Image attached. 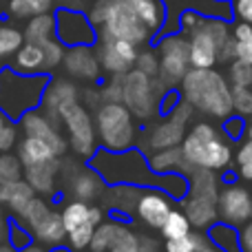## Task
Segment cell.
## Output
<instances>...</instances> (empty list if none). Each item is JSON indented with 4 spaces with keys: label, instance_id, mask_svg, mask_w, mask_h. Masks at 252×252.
<instances>
[{
    "label": "cell",
    "instance_id": "cell-33",
    "mask_svg": "<svg viewBox=\"0 0 252 252\" xmlns=\"http://www.w3.org/2000/svg\"><path fill=\"white\" fill-rule=\"evenodd\" d=\"M22 42H25L22 29L9 25V22H0V69H2L4 60L13 58V53L20 49Z\"/></svg>",
    "mask_w": 252,
    "mask_h": 252
},
{
    "label": "cell",
    "instance_id": "cell-15",
    "mask_svg": "<svg viewBox=\"0 0 252 252\" xmlns=\"http://www.w3.org/2000/svg\"><path fill=\"white\" fill-rule=\"evenodd\" d=\"M56 38L64 47H78V44H95L97 29L89 20L84 9L73 7H56Z\"/></svg>",
    "mask_w": 252,
    "mask_h": 252
},
{
    "label": "cell",
    "instance_id": "cell-29",
    "mask_svg": "<svg viewBox=\"0 0 252 252\" xmlns=\"http://www.w3.org/2000/svg\"><path fill=\"white\" fill-rule=\"evenodd\" d=\"M22 35H25V42L33 44H42L44 40L53 38L56 35V16H53V11H44L33 18H27Z\"/></svg>",
    "mask_w": 252,
    "mask_h": 252
},
{
    "label": "cell",
    "instance_id": "cell-37",
    "mask_svg": "<svg viewBox=\"0 0 252 252\" xmlns=\"http://www.w3.org/2000/svg\"><path fill=\"white\" fill-rule=\"evenodd\" d=\"M226 78L230 82V87H252V62L232 58L228 62Z\"/></svg>",
    "mask_w": 252,
    "mask_h": 252
},
{
    "label": "cell",
    "instance_id": "cell-40",
    "mask_svg": "<svg viewBox=\"0 0 252 252\" xmlns=\"http://www.w3.org/2000/svg\"><path fill=\"white\" fill-rule=\"evenodd\" d=\"M22 166L20 157L18 155H11V153H0V184L4 182H13V179H20L22 177Z\"/></svg>",
    "mask_w": 252,
    "mask_h": 252
},
{
    "label": "cell",
    "instance_id": "cell-23",
    "mask_svg": "<svg viewBox=\"0 0 252 252\" xmlns=\"http://www.w3.org/2000/svg\"><path fill=\"white\" fill-rule=\"evenodd\" d=\"M31 235H33L35 241H40L42 246H49V248H53V250L64 246L66 230H64V223H62V215L51 208L42 221H38L31 228Z\"/></svg>",
    "mask_w": 252,
    "mask_h": 252
},
{
    "label": "cell",
    "instance_id": "cell-43",
    "mask_svg": "<svg viewBox=\"0 0 252 252\" xmlns=\"http://www.w3.org/2000/svg\"><path fill=\"white\" fill-rule=\"evenodd\" d=\"M7 239L13 248L20 252L25 246H29L31 241H33V235H31L29 228L22 226L20 221H13V223H9V228H7Z\"/></svg>",
    "mask_w": 252,
    "mask_h": 252
},
{
    "label": "cell",
    "instance_id": "cell-2",
    "mask_svg": "<svg viewBox=\"0 0 252 252\" xmlns=\"http://www.w3.org/2000/svg\"><path fill=\"white\" fill-rule=\"evenodd\" d=\"M179 97L190 106L195 113L206 120L223 122L232 115V87L226 73L213 69H195L190 66L177 87Z\"/></svg>",
    "mask_w": 252,
    "mask_h": 252
},
{
    "label": "cell",
    "instance_id": "cell-28",
    "mask_svg": "<svg viewBox=\"0 0 252 252\" xmlns=\"http://www.w3.org/2000/svg\"><path fill=\"white\" fill-rule=\"evenodd\" d=\"M18 157H20L22 166H31V164H42V161L56 159V153L49 146L47 142L38 137H31V135H25L18 144Z\"/></svg>",
    "mask_w": 252,
    "mask_h": 252
},
{
    "label": "cell",
    "instance_id": "cell-31",
    "mask_svg": "<svg viewBox=\"0 0 252 252\" xmlns=\"http://www.w3.org/2000/svg\"><path fill=\"white\" fill-rule=\"evenodd\" d=\"M44 11H53V0H9L7 2V16L13 20H27Z\"/></svg>",
    "mask_w": 252,
    "mask_h": 252
},
{
    "label": "cell",
    "instance_id": "cell-22",
    "mask_svg": "<svg viewBox=\"0 0 252 252\" xmlns=\"http://www.w3.org/2000/svg\"><path fill=\"white\" fill-rule=\"evenodd\" d=\"M62 157H56V159L42 161V164H31L25 166L22 170V177L29 182V186L35 190V195H56L58 192V177H60V164Z\"/></svg>",
    "mask_w": 252,
    "mask_h": 252
},
{
    "label": "cell",
    "instance_id": "cell-7",
    "mask_svg": "<svg viewBox=\"0 0 252 252\" xmlns=\"http://www.w3.org/2000/svg\"><path fill=\"white\" fill-rule=\"evenodd\" d=\"M49 84V73L27 75L11 66L0 69V111L9 120H20L27 111L38 109L42 93Z\"/></svg>",
    "mask_w": 252,
    "mask_h": 252
},
{
    "label": "cell",
    "instance_id": "cell-42",
    "mask_svg": "<svg viewBox=\"0 0 252 252\" xmlns=\"http://www.w3.org/2000/svg\"><path fill=\"white\" fill-rule=\"evenodd\" d=\"M16 144H18V126L13 120H9L0 111V153L11 151Z\"/></svg>",
    "mask_w": 252,
    "mask_h": 252
},
{
    "label": "cell",
    "instance_id": "cell-3",
    "mask_svg": "<svg viewBox=\"0 0 252 252\" xmlns=\"http://www.w3.org/2000/svg\"><path fill=\"white\" fill-rule=\"evenodd\" d=\"M184 159L192 168H208L223 175L232 170L235 148L221 128L208 120H199L188 126L182 142Z\"/></svg>",
    "mask_w": 252,
    "mask_h": 252
},
{
    "label": "cell",
    "instance_id": "cell-21",
    "mask_svg": "<svg viewBox=\"0 0 252 252\" xmlns=\"http://www.w3.org/2000/svg\"><path fill=\"white\" fill-rule=\"evenodd\" d=\"M80 87L75 84V80L71 78H53L49 80L47 89L42 93L40 100V111L47 115L49 120H53L56 124H60V109L71 102L80 100Z\"/></svg>",
    "mask_w": 252,
    "mask_h": 252
},
{
    "label": "cell",
    "instance_id": "cell-11",
    "mask_svg": "<svg viewBox=\"0 0 252 252\" xmlns=\"http://www.w3.org/2000/svg\"><path fill=\"white\" fill-rule=\"evenodd\" d=\"M62 223L66 230V248L71 252H87L91 244L93 230L100 221H104V208L97 204H87L80 199H71L60 210Z\"/></svg>",
    "mask_w": 252,
    "mask_h": 252
},
{
    "label": "cell",
    "instance_id": "cell-54",
    "mask_svg": "<svg viewBox=\"0 0 252 252\" xmlns=\"http://www.w3.org/2000/svg\"><path fill=\"white\" fill-rule=\"evenodd\" d=\"M0 252H18V250L7 241V244H0Z\"/></svg>",
    "mask_w": 252,
    "mask_h": 252
},
{
    "label": "cell",
    "instance_id": "cell-46",
    "mask_svg": "<svg viewBox=\"0 0 252 252\" xmlns=\"http://www.w3.org/2000/svg\"><path fill=\"white\" fill-rule=\"evenodd\" d=\"M221 130L226 133V137L230 139V142H239L241 137H244V130H246V120L239 118V115L232 113L230 118L223 120L221 124Z\"/></svg>",
    "mask_w": 252,
    "mask_h": 252
},
{
    "label": "cell",
    "instance_id": "cell-35",
    "mask_svg": "<svg viewBox=\"0 0 252 252\" xmlns=\"http://www.w3.org/2000/svg\"><path fill=\"white\" fill-rule=\"evenodd\" d=\"M208 237L213 244H217L219 248L226 250V252H244L239 246V230L232 226H226V223L217 221L208 230Z\"/></svg>",
    "mask_w": 252,
    "mask_h": 252
},
{
    "label": "cell",
    "instance_id": "cell-16",
    "mask_svg": "<svg viewBox=\"0 0 252 252\" xmlns=\"http://www.w3.org/2000/svg\"><path fill=\"white\" fill-rule=\"evenodd\" d=\"M95 51L100 58L102 73L106 75H124L130 69H135V60H137L139 47L128 40H118V38H106L97 40Z\"/></svg>",
    "mask_w": 252,
    "mask_h": 252
},
{
    "label": "cell",
    "instance_id": "cell-48",
    "mask_svg": "<svg viewBox=\"0 0 252 252\" xmlns=\"http://www.w3.org/2000/svg\"><path fill=\"white\" fill-rule=\"evenodd\" d=\"M201 18H204V13H199L197 9H186V11L179 16V29H182V33L192 31L197 25H199Z\"/></svg>",
    "mask_w": 252,
    "mask_h": 252
},
{
    "label": "cell",
    "instance_id": "cell-25",
    "mask_svg": "<svg viewBox=\"0 0 252 252\" xmlns=\"http://www.w3.org/2000/svg\"><path fill=\"white\" fill-rule=\"evenodd\" d=\"M148 166L159 175H168V173H177L184 175L188 168L186 159H184L182 146H173V148H161V151H153L148 153Z\"/></svg>",
    "mask_w": 252,
    "mask_h": 252
},
{
    "label": "cell",
    "instance_id": "cell-55",
    "mask_svg": "<svg viewBox=\"0 0 252 252\" xmlns=\"http://www.w3.org/2000/svg\"><path fill=\"white\" fill-rule=\"evenodd\" d=\"M221 2H226V0H221Z\"/></svg>",
    "mask_w": 252,
    "mask_h": 252
},
{
    "label": "cell",
    "instance_id": "cell-49",
    "mask_svg": "<svg viewBox=\"0 0 252 252\" xmlns=\"http://www.w3.org/2000/svg\"><path fill=\"white\" fill-rule=\"evenodd\" d=\"M239 230V246L244 252H252V219L244 223L241 228H237Z\"/></svg>",
    "mask_w": 252,
    "mask_h": 252
},
{
    "label": "cell",
    "instance_id": "cell-20",
    "mask_svg": "<svg viewBox=\"0 0 252 252\" xmlns=\"http://www.w3.org/2000/svg\"><path fill=\"white\" fill-rule=\"evenodd\" d=\"M66 164V161H64ZM69 175L62 173L66 177V190L73 199L80 201H87V204H93L95 199H100L106 190V182L100 177L97 170H93L91 166H80L75 161H69Z\"/></svg>",
    "mask_w": 252,
    "mask_h": 252
},
{
    "label": "cell",
    "instance_id": "cell-6",
    "mask_svg": "<svg viewBox=\"0 0 252 252\" xmlns=\"http://www.w3.org/2000/svg\"><path fill=\"white\" fill-rule=\"evenodd\" d=\"M186 35L190 49V66L195 69H213L219 62L228 64L235 58L230 25L226 18L204 16L199 25Z\"/></svg>",
    "mask_w": 252,
    "mask_h": 252
},
{
    "label": "cell",
    "instance_id": "cell-13",
    "mask_svg": "<svg viewBox=\"0 0 252 252\" xmlns=\"http://www.w3.org/2000/svg\"><path fill=\"white\" fill-rule=\"evenodd\" d=\"M157 58H159V73L157 80L166 89H177L184 75L190 71V49H188L186 33H168L157 42Z\"/></svg>",
    "mask_w": 252,
    "mask_h": 252
},
{
    "label": "cell",
    "instance_id": "cell-30",
    "mask_svg": "<svg viewBox=\"0 0 252 252\" xmlns=\"http://www.w3.org/2000/svg\"><path fill=\"white\" fill-rule=\"evenodd\" d=\"M126 226V221H120V219H104L95 226L91 237V244H89V252H109L111 244L115 241V237L122 232V228Z\"/></svg>",
    "mask_w": 252,
    "mask_h": 252
},
{
    "label": "cell",
    "instance_id": "cell-1",
    "mask_svg": "<svg viewBox=\"0 0 252 252\" xmlns=\"http://www.w3.org/2000/svg\"><path fill=\"white\" fill-rule=\"evenodd\" d=\"M89 166L100 173L109 186H118V184H128V186L137 188H159V190L168 192L175 201H179L188 192V179L186 175L168 173L159 175L148 166V157L139 148H128V151H100L93 153L89 159Z\"/></svg>",
    "mask_w": 252,
    "mask_h": 252
},
{
    "label": "cell",
    "instance_id": "cell-8",
    "mask_svg": "<svg viewBox=\"0 0 252 252\" xmlns=\"http://www.w3.org/2000/svg\"><path fill=\"white\" fill-rule=\"evenodd\" d=\"M97 144L106 151H128L137 144L139 126L122 102H102L93 115Z\"/></svg>",
    "mask_w": 252,
    "mask_h": 252
},
{
    "label": "cell",
    "instance_id": "cell-53",
    "mask_svg": "<svg viewBox=\"0 0 252 252\" xmlns=\"http://www.w3.org/2000/svg\"><path fill=\"white\" fill-rule=\"evenodd\" d=\"M20 252H49V250L44 248V246H38V244H33V241H31V244L25 246V248H22Z\"/></svg>",
    "mask_w": 252,
    "mask_h": 252
},
{
    "label": "cell",
    "instance_id": "cell-38",
    "mask_svg": "<svg viewBox=\"0 0 252 252\" xmlns=\"http://www.w3.org/2000/svg\"><path fill=\"white\" fill-rule=\"evenodd\" d=\"M139 250H142V237L128 223L122 228V232L115 237V241L109 248V252H139Z\"/></svg>",
    "mask_w": 252,
    "mask_h": 252
},
{
    "label": "cell",
    "instance_id": "cell-50",
    "mask_svg": "<svg viewBox=\"0 0 252 252\" xmlns=\"http://www.w3.org/2000/svg\"><path fill=\"white\" fill-rule=\"evenodd\" d=\"M89 2L91 0H53V4H58V7H73V9H84V11H87Z\"/></svg>",
    "mask_w": 252,
    "mask_h": 252
},
{
    "label": "cell",
    "instance_id": "cell-52",
    "mask_svg": "<svg viewBox=\"0 0 252 252\" xmlns=\"http://www.w3.org/2000/svg\"><path fill=\"white\" fill-rule=\"evenodd\" d=\"M197 252H226V250H221L217 244H213V241H208V244H206V246H201V248L197 250Z\"/></svg>",
    "mask_w": 252,
    "mask_h": 252
},
{
    "label": "cell",
    "instance_id": "cell-9",
    "mask_svg": "<svg viewBox=\"0 0 252 252\" xmlns=\"http://www.w3.org/2000/svg\"><path fill=\"white\" fill-rule=\"evenodd\" d=\"M168 91L157 78L130 69L122 75V104L135 115L137 122H151L159 113L161 95Z\"/></svg>",
    "mask_w": 252,
    "mask_h": 252
},
{
    "label": "cell",
    "instance_id": "cell-34",
    "mask_svg": "<svg viewBox=\"0 0 252 252\" xmlns=\"http://www.w3.org/2000/svg\"><path fill=\"white\" fill-rule=\"evenodd\" d=\"M230 35H232V47H235V58L252 62V25L237 20L230 25Z\"/></svg>",
    "mask_w": 252,
    "mask_h": 252
},
{
    "label": "cell",
    "instance_id": "cell-39",
    "mask_svg": "<svg viewBox=\"0 0 252 252\" xmlns=\"http://www.w3.org/2000/svg\"><path fill=\"white\" fill-rule=\"evenodd\" d=\"M232 113L239 118H252V87H232Z\"/></svg>",
    "mask_w": 252,
    "mask_h": 252
},
{
    "label": "cell",
    "instance_id": "cell-45",
    "mask_svg": "<svg viewBox=\"0 0 252 252\" xmlns=\"http://www.w3.org/2000/svg\"><path fill=\"white\" fill-rule=\"evenodd\" d=\"M100 97L102 102H122V75H109L100 87Z\"/></svg>",
    "mask_w": 252,
    "mask_h": 252
},
{
    "label": "cell",
    "instance_id": "cell-32",
    "mask_svg": "<svg viewBox=\"0 0 252 252\" xmlns=\"http://www.w3.org/2000/svg\"><path fill=\"white\" fill-rule=\"evenodd\" d=\"M210 241L208 232L204 230H195L192 228L188 235L184 237H175V239H164L161 250L164 252H197L201 246H206Z\"/></svg>",
    "mask_w": 252,
    "mask_h": 252
},
{
    "label": "cell",
    "instance_id": "cell-41",
    "mask_svg": "<svg viewBox=\"0 0 252 252\" xmlns=\"http://www.w3.org/2000/svg\"><path fill=\"white\" fill-rule=\"evenodd\" d=\"M42 51H44V62H47V73H51L53 69H58V66L62 64V58H64V51H66V47L60 42V40L53 35V38H49V40H44L42 44Z\"/></svg>",
    "mask_w": 252,
    "mask_h": 252
},
{
    "label": "cell",
    "instance_id": "cell-18",
    "mask_svg": "<svg viewBox=\"0 0 252 252\" xmlns=\"http://www.w3.org/2000/svg\"><path fill=\"white\" fill-rule=\"evenodd\" d=\"M173 208H175V199L168 192L159 190V188H142L137 192V197H135L133 215L146 228L159 230Z\"/></svg>",
    "mask_w": 252,
    "mask_h": 252
},
{
    "label": "cell",
    "instance_id": "cell-26",
    "mask_svg": "<svg viewBox=\"0 0 252 252\" xmlns=\"http://www.w3.org/2000/svg\"><path fill=\"white\" fill-rule=\"evenodd\" d=\"M35 195V190L29 186L25 177L13 179V182H4L0 184V206L9 208L13 215L20 213V208Z\"/></svg>",
    "mask_w": 252,
    "mask_h": 252
},
{
    "label": "cell",
    "instance_id": "cell-44",
    "mask_svg": "<svg viewBox=\"0 0 252 252\" xmlns=\"http://www.w3.org/2000/svg\"><path fill=\"white\" fill-rule=\"evenodd\" d=\"M135 69L151 75V78H157V73H159V58H157V51H153V49L139 51L137 60H135Z\"/></svg>",
    "mask_w": 252,
    "mask_h": 252
},
{
    "label": "cell",
    "instance_id": "cell-36",
    "mask_svg": "<svg viewBox=\"0 0 252 252\" xmlns=\"http://www.w3.org/2000/svg\"><path fill=\"white\" fill-rule=\"evenodd\" d=\"M190 230H192V223H190V219L186 217V213H184L182 208H173V210H170L168 217H166V221H164V226L159 228L161 239L184 237V235H188Z\"/></svg>",
    "mask_w": 252,
    "mask_h": 252
},
{
    "label": "cell",
    "instance_id": "cell-10",
    "mask_svg": "<svg viewBox=\"0 0 252 252\" xmlns=\"http://www.w3.org/2000/svg\"><path fill=\"white\" fill-rule=\"evenodd\" d=\"M192 115L195 111L186 104L184 100H179L168 113L161 115V120H157L155 124H151L142 135V151L153 153L161 151V148H173L182 146L184 135H186L188 126L192 124Z\"/></svg>",
    "mask_w": 252,
    "mask_h": 252
},
{
    "label": "cell",
    "instance_id": "cell-27",
    "mask_svg": "<svg viewBox=\"0 0 252 252\" xmlns=\"http://www.w3.org/2000/svg\"><path fill=\"white\" fill-rule=\"evenodd\" d=\"M232 173L237 179L252 186V118L246 120V130L241 137L239 148L235 151V161H232Z\"/></svg>",
    "mask_w": 252,
    "mask_h": 252
},
{
    "label": "cell",
    "instance_id": "cell-17",
    "mask_svg": "<svg viewBox=\"0 0 252 252\" xmlns=\"http://www.w3.org/2000/svg\"><path fill=\"white\" fill-rule=\"evenodd\" d=\"M62 69L66 78L75 82L95 84L102 78V66L97 58L95 44H78V47H66L64 58H62Z\"/></svg>",
    "mask_w": 252,
    "mask_h": 252
},
{
    "label": "cell",
    "instance_id": "cell-24",
    "mask_svg": "<svg viewBox=\"0 0 252 252\" xmlns=\"http://www.w3.org/2000/svg\"><path fill=\"white\" fill-rule=\"evenodd\" d=\"M11 69L18 71V73H27V75L47 73V62H44L42 47L33 42H22L20 49L13 53Z\"/></svg>",
    "mask_w": 252,
    "mask_h": 252
},
{
    "label": "cell",
    "instance_id": "cell-47",
    "mask_svg": "<svg viewBox=\"0 0 252 252\" xmlns=\"http://www.w3.org/2000/svg\"><path fill=\"white\" fill-rule=\"evenodd\" d=\"M230 11H232V16H235L237 20L252 25V0H232Z\"/></svg>",
    "mask_w": 252,
    "mask_h": 252
},
{
    "label": "cell",
    "instance_id": "cell-12",
    "mask_svg": "<svg viewBox=\"0 0 252 252\" xmlns=\"http://www.w3.org/2000/svg\"><path fill=\"white\" fill-rule=\"evenodd\" d=\"M60 128H64V137L69 142V148L78 157L91 159L97 151V133L93 122L91 109L82 102H71L60 109Z\"/></svg>",
    "mask_w": 252,
    "mask_h": 252
},
{
    "label": "cell",
    "instance_id": "cell-5",
    "mask_svg": "<svg viewBox=\"0 0 252 252\" xmlns=\"http://www.w3.org/2000/svg\"><path fill=\"white\" fill-rule=\"evenodd\" d=\"M186 179H188V192L177 201L186 217L190 219L195 230L208 232L215 223L219 221L217 215V197H219V186H221V175L208 168H186Z\"/></svg>",
    "mask_w": 252,
    "mask_h": 252
},
{
    "label": "cell",
    "instance_id": "cell-14",
    "mask_svg": "<svg viewBox=\"0 0 252 252\" xmlns=\"http://www.w3.org/2000/svg\"><path fill=\"white\" fill-rule=\"evenodd\" d=\"M217 215L219 221L232 228H241L248 219H252V188L241 179L221 182L217 197Z\"/></svg>",
    "mask_w": 252,
    "mask_h": 252
},
{
    "label": "cell",
    "instance_id": "cell-19",
    "mask_svg": "<svg viewBox=\"0 0 252 252\" xmlns=\"http://www.w3.org/2000/svg\"><path fill=\"white\" fill-rule=\"evenodd\" d=\"M18 122H20V130L25 135H31V137H38V139H42V142H47L58 157L66 155V151H69V142H66L64 133L60 130V124H56L53 120H49L40 109L27 111Z\"/></svg>",
    "mask_w": 252,
    "mask_h": 252
},
{
    "label": "cell",
    "instance_id": "cell-4",
    "mask_svg": "<svg viewBox=\"0 0 252 252\" xmlns=\"http://www.w3.org/2000/svg\"><path fill=\"white\" fill-rule=\"evenodd\" d=\"M87 16L97 29V40L118 38L128 40L137 47L153 40L151 29L142 22L128 0H91Z\"/></svg>",
    "mask_w": 252,
    "mask_h": 252
},
{
    "label": "cell",
    "instance_id": "cell-51",
    "mask_svg": "<svg viewBox=\"0 0 252 252\" xmlns=\"http://www.w3.org/2000/svg\"><path fill=\"white\" fill-rule=\"evenodd\" d=\"M7 228H9L7 217H4V210H2V206H0V237L7 235Z\"/></svg>",
    "mask_w": 252,
    "mask_h": 252
}]
</instances>
